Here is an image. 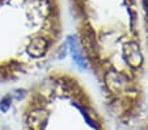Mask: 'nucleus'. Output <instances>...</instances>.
<instances>
[{"label": "nucleus", "mask_w": 148, "mask_h": 130, "mask_svg": "<svg viewBox=\"0 0 148 130\" xmlns=\"http://www.w3.org/2000/svg\"><path fill=\"white\" fill-rule=\"evenodd\" d=\"M105 82H106V85L109 87V89L112 91H122L125 89L126 84H127V78L125 75H122L118 71H108L105 74Z\"/></svg>", "instance_id": "obj_1"}, {"label": "nucleus", "mask_w": 148, "mask_h": 130, "mask_svg": "<svg viewBox=\"0 0 148 130\" xmlns=\"http://www.w3.org/2000/svg\"><path fill=\"white\" fill-rule=\"evenodd\" d=\"M81 42H83V47L85 50V53L90 57H95L98 51V43L96 41L95 32L90 28L84 29L81 33Z\"/></svg>", "instance_id": "obj_2"}, {"label": "nucleus", "mask_w": 148, "mask_h": 130, "mask_svg": "<svg viewBox=\"0 0 148 130\" xmlns=\"http://www.w3.org/2000/svg\"><path fill=\"white\" fill-rule=\"evenodd\" d=\"M46 122H47V114L43 109L36 108L30 110L28 116V124L32 130H42L46 126Z\"/></svg>", "instance_id": "obj_3"}, {"label": "nucleus", "mask_w": 148, "mask_h": 130, "mask_svg": "<svg viewBox=\"0 0 148 130\" xmlns=\"http://www.w3.org/2000/svg\"><path fill=\"white\" fill-rule=\"evenodd\" d=\"M125 59L132 67L140 66L143 61V55L139 50V46L135 42H127L125 45Z\"/></svg>", "instance_id": "obj_4"}, {"label": "nucleus", "mask_w": 148, "mask_h": 130, "mask_svg": "<svg viewBox=\"0 0 148 130\" xmlns=\"http://www.w3.org/2000/svg\"><path fill=\"white\" fill-rule=\"evenodd\" d=\"M49 49V42L47 40L42 38V37H36L32 40V42L28 46V53L30 54L32 57L34 58H39L46 53V50Z\"/></svg>", "instance_id": "obj_5"}, {"label": "nucleus", "mask_w": 148, "mask_h": 130, "mask_svg": "<svg viewBox=\"0 0 148 130\" xmlns=\"http://www.w3.org/2000/svg\"><path fill=\"white\" fill-rule=\"evenodd\" d=\"M67 45H68V47H70L71 54H72L73 62L80 68H83V70L84 68H88V65L85 63V61H84V58H83V54L80 53V50H79V47H77V42H76L75 37H72V36L67 37Z\"/></svg>", "instance_id": "obj_6"}, {"label": "nucleus", "mask_w": 148, "mask_h": 130, "mask_svg": "<svg viewBox=\"0 0 148 130\" xmlns=\"http://www.w3.org/2000/svg\"><path fill=\"white\" fill-rule=\"evenodd\" d=\"M11 102H12V100H11V97L9 96H5V97H3L1 99V101H0V110L1 112H8L9 110V108H11Z\"/></svg>", "instance_id": "obj_7"}, {"label": "nucleus", "mask_w": 148, "mask_h": 130, "mask_svg": "<svg viewBox=\"0 0 148 130\" xmlns=\"http://www.w3.org/2000/svg\"><path fill=\"white\" fill-rule=\"evenodd\" d=\"M25 96H26V91L25 89H16L13 92V97L16 100H21V99H24Z\"/></svg>", "instance_id": "obj_8"}, {"label": "nucleus", "mask_w": 148, "mask_h": 130, "mask_svg": "<svg viewBox=\"0 0 148 130\" xmlns=\"http://www.w3.org/2000/svg\"><path fill=\"white\" fill-rule=\"evenodd\" d=\"M64 57H66V46L60 47V54H59V58H64Z\"/></svg>", "instance_id": "obj_9"}]
</instances>
